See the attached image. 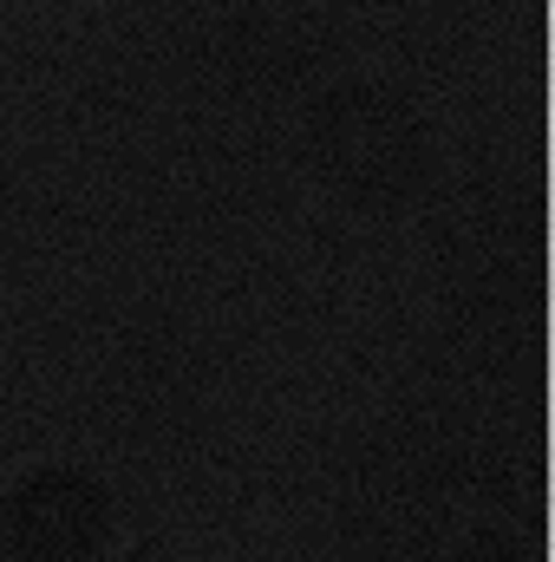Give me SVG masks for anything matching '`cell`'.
I'll return each mask as SVG.
<instances>
[{
  "instance_id": "cell-1",
  "label": "cell",
  "mask_w": 555,
  "mask_h": 562,
  "mask_svg": "<svg viewBox=\"0 0 555 562\" xmlns=\"http://www.w3.org/2000/svg\"><path fill=\"white\" fill-rule=\"evenodd\" d=\"M13 530L33 557H86L105 537V497L79 471H39L13 497Z\"/></svg>"
}]
</instances>
